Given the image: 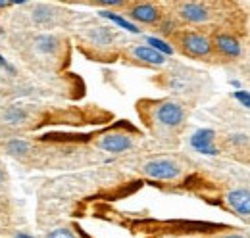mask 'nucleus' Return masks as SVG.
<instances>
[{"instance_id":"5","label":"nucleus","mask_w":250,"mask_h":238,"mask_svg":"<svg viewBox=\"0 0 250 238\" xmlns=\"http://www.w3.org/2000/svg\"><path fill=\"white\" fill-rule=\"evenodd\" d=\"M171 18L183 25L202 27L212 23V20L216 18V12H214V4L210 2H175Z\"/></svg>"},{"instance_id":"1","label":"nucleus","mask_w":250,"mask_h":238,"mask_svg":"<svg viewBox=\"0 0 250 238\" xmlns=\"http://www.w3.org/2000/svg\"><path fill=\"white\" fill-rule=\"evenodd\" d=\"M137 110L146 129L156 139L175 137L185 127L188 118V106L175 98H146L137 104Z\"/></svg>"},{"instance_id":"22","label":"nucleus","mask_w":250,"mask_h":238,"mask_svg":"<svg viewBox=\"0 0 250 238\" xmlns=\"http://www.w3.org/2000/svg\"><path fill=\"white\" fill-rule=\"evenodd\" d=\"M4 182H6V173H4L2 169H0V186H2Z\"/></svg>"},{"instance_id":"6","label":"nucleus","mask_w":250,"mask_h":238,"mask_svg":"<svg viewBox=\"0 0 250 238\" xmlns=\"http://www.w3.org/2000/svg\"><path fill=\"white\" fill-rule=\"evenodd\" d=\"M62 8L52 4H29V10L23 12V25L31 29H54L62 25Z\"/></svg>"},{"instance_id":"11","label":"nucleus","mask_w":250,"mask_h":238,"mask_svg":"<svg viewBox=\"0 0 250 238\" xmlns=\"http://www.w3.org/2000/svg\"><path fill=\"white\" fill-rule=\"evenodd\" d=\"M133 144H135L133 137L124 131H112V133H106L100 139H96V148L108 152V154H124L133 148Z\"/></svg>"},{"instance_id":"15","label":"nucleus","mask_w":250,"mask_h":238,"mask_svg":"<svg viewBox=\"0 0 250 238\" xmlns=\"http://www.w3.org/2000/svg\"><path fill=\"white\" fill-rule=\"evenodd\" d=\"M4 148L14 158H23V156H27L31 152V144L27 140H21V139H10Z\"/></svg>"},{"instance_id":"12","label":"nucleus","mask_w":250,"mask_h":238,"mask_svg":"<svg viewBox=\"0 0 250 238\" xmlns=\"http://www.w3.org/2000/svg\"><path fill=\"white\" fill-rule=\"evenodd\" d=\"M214 142H216V133L212 129H198L190 137V146L204 156H218L219 154Z\"/></svg>"},{"instance_id":"2","label":"nucleus","mask_w":250,"mask_h":238,"mask_svg":"<svg viewBox=\"0 0 250 238\" xmlns=\"http://www.w3.org/2000/svg\"><path fill=\"white\" fill-rule=\"evenodd\" d=\"M14 44L20 48V52L39 63L41 67H50L52 61L62 58L63 54V39L56 33H21L18 35V40Z\"/></svg>"},{"instance_id":"13","label":"nucleus","mask_w":250,"mask_h":238,"mask_svg":"<svg viewBox=\"0 0 250 238\" xmlns=\"http://www.w3.org/2000/svg\"><path fill=\"white\" fill-rule=\"evenodd\" d=\"M227 206L241 217H250V190L249 188H233L225 194Z\"/></svg>"},{"instance_id":"7","label":"nucleus","mask_w":250,"mask_h":238,"mask_svg":"<svg viewBox=\"0 0 250 238\" xmlns=\"http://www.w3.org/2000/svg\"><path fill=\"white\" fill-rule=\"evenodd\" d=\"M125 16L133 23L148 25V27H160L166 20V10L158 2H127Z\"/></svg>"},{"instance_id":"9","label":"nucleus","mask_w":250,"mask_h":238,"mask_svg":"<svg viewBox=\"0 0 250 238\" xmlns=\"http://www.w3.org/2000/svg\"><path fill=\"white\" fill-rule=\"evenodd\" d=\"M143 175L154 180H175L183 175V165L173 158H152L141 165Z\"/></svg>"},{"instance_id":"8","label":"nucleus","mask_w":250,"mask_h":238,"mask_svg":"<svg viewBox=\"0 0 250 238\" xmlns=\"http://www.w3.org/2000/svg\"><path fill=\"white\" fill-rule=\"evenodd\" d=\"M120 56L135 65H141V67H162L166 63V56L158 48L148 46V44H141V42L124 44Z\"/></svg>"},{"instance_id":"4","label":"nucleus","mask_w":250,"mask_h":238,"mask_svg":"<svg viewBox=\"0 0 250 238\" xmlns=\"http://www.w3.org/2000/svg\"><path fill=\"white\" fill-rule=\"evenodd\" d=\"M169 40L177 48V52L183 54L185 58L208 61V60L216 56L214 44H212V35H208V33L200 29H181V27H177L169 35Z\"/></svg>"},{"instance_id":"18","label":"nucleus","mask_w":250,"mask_h":238,"mask_svg":"<svg viewBox=\"0 0 250 238\" xmlns=\"http://www.w3.org/2000/svg\"><path fill=\"white\" fill-rule=\"evenodd\" d=\"M235 98L245 106V108H249L250 110V92H245V90H237L235 92Z\"/></svg>"},{"instance_id":"20","label":"nucleus","mask_w":250,"mask_h":238,"mask_svg":"<svg viewBox=\"0 0 250 238\" xmlns=\"http://www.w3.org/2000/svg\"><path fill=\"white\" fill-rule=\"evenodd\" d=\"M219 238H249V237L239 235V233H227V235H223V237H219Z\"/></svg>"},{"instance_id":"19","label":"nucleus","mask_w":250,"mask_h":238,"mask_svg":"<svg viewBox=\"0 0 250 238\" xmlns=\"http://www.w3.org/2000/svg\"><path fill=\"white\" fill-rule=\"evenodd\" d=\"M229 142L235 144V146H243V144H249V137L247 135H231Z\"/></svg>"},{"instance_id":"3","label":"nucleus","mask_w":250,"mask_h":238,"mask_svg":"<svg viewBox=\"0 0 250 238\" xmlns=\"http://www.w3.org/2000/svg\"><path fill=\"white\" fill-rule=\"evenodd\" d=\"M77 44L79 48L89 56V58L104 60L108 61L110 58L118 56L122 52L120 48V37L118 33L102 23H87L81 25L77 31Z\"/></svg>"},{"instance_id":"14","label":"nucleus","mask_w":250,"mask_h":238,"mask_svg":"<svg viewBox=\"0 0 250 238\" xmlns=\"http://www.w3.org/2000/svg\"><path fill=\"white\" fill-rule=\"evenodd\" d=\"M29 119V112L23 108V106H10L4 114H2V121L6 125H21L23 121Z\"/></svg>"},{"instance_id":"10","label":"nucleus","mask_w":250,"mask_h":238,"mask_svg":"<svg viewBox=\"0 0 250 238\" xmlns=\"http://www.w3.org/2000/svg\"><path fill=\"white\" fill-rule=\"evenodd\" d=\"M212 44H214V52L216 56L223 60H239L243 56V44L241 40L227 33V31H218L212 35Z\"/></svg>"},{"instance_id":"16","label":"nucleus","mask_w":250,"mask_h":238,"mask_svg":"<svg viewBox=\"0 0 250 238\" xmlns=\"http://www.w3.org/2000/svg\"><path fill=\"white\" fill-rule=\"evenodd\" d=\"M100 16L102 18H108V20H112L114 23H118V25H122L124 29H127V31H131V33H137V27L133 25V23H129V21H125L124 18H120V16H116L114 12H100Z\"/></svg>"},{"instance_id":"17","label":"nucleus","mask_w":250,"mask_h":238,"mask_svg":"<svg viewBox=\"0 0 250 238\" xmlns=\"http://www.w3.org/2000/svg\"><path fill=\"white\" fill-rule=\"evenodd\" d=\"M46 238H77L75 237V233L71 231V229H67V227H58V229H52Z\"/></svg>"},{"instance_id":"21","label":"nucleus","mask_w":250,"mask_h":238,"mask_svg":"<svg viewBox=\"0 0 250 238\" xmlns=\"http://www.w3.org/2000/svg\"><path fill=\"white\" fill-rule=\"evenodd\" d=\"M14 238H35V237H31V235H27V233H18Z\"/></svg>"}]
</instances>
